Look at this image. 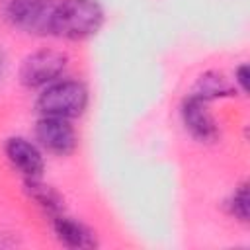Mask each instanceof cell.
Segmentation results:
<instances>
[{
	"label": "cell",
	"instance_id": "obj_12",
	"mask_svg": "<svg viewBox=\"0 0 250 250\" xmlns=\"http://www.w3.org/2000/svg\"><path fill=\"white\" fill-rule=\"evenodd\" d=\"M234 86H238L244 94L248 92V64L242 62L236 70H234Z\"/></svg>",
	"mask_w": 250,
	"mask_h": 250
},
{
	"label": "cell",
	"instance_id": "obj_11",
	"mask_svg": "<svg viewBox=\"0 0 250 250\" xmlns=\"http://www.w3.org/2000/svg\"><path fill=\"white\" fill-rule=\"evenodd\" d=\"M229 211L230 215H234V219H238L240 223H248L250 217V193H248V184H242L236 188V191L232 193L230 201H229Z\"/></svg>",
	"mask_w": 250,
	"mask_h": 250
},
{
	"label": "cell",
	"instance_id": "obj_7",
	"mask_svg": "<svg viewBox=\"0 0 250 250\" xmlns=\"http://www.w3.org/2000/svg\"><path fill=\"white\" fill-rule=\"evenodd\" d=\"M6 156L23 178H41V174L45 170V162H43L39 148L23 137L8 139Z\"/></svg>",
	"mask_w": 250,
	"mask_h": 250
},
{
	"label": "cell",
	"instance_id": "obj_1",
	"mask_svg": "<svg viewBox=\"0 0 250 250\" xmlns=\"http://www.w3.org/2000/svg\"><path fill=\"white\" fill-rule=\"evenodd\" d=\"M104 25V8L98 0H62L51 18L49 35L78 41L92 37Z\"/></svg>",
	"mask_w": 250,
	"mask_h": 250
},
{
	"label": "cell",
	"instance_id": "obj_13",
	"mask_svg": "<svg viewBox=\"0 0 250 250\" xmlns=\"http://www.w3.org/2000/svg\"><path fill=\"white\" fill-rule=\"evenodd\" d=\"M4 72H6V55L4 51H0V78L4 76Z\"/></svg>",
	"mask_w": 250,
	"mask_h": 250
},
{
	"label": "cell",
	"instance_id": "obj_4",
	"mask_svg": "<svg viewBox=\"0 0 250 250\" xmlns=\"http://www.w3.org/2000/svg\"><path fill=\"white\" fill-rule=\"evenodd\" d=\"M55 8V0H10L6 18L14 27L29 35H49Z\"/></svg>",
	"mask_w": 250,
	"mask_h": 250
},
{
	"label": "cell",
	"instance_id": "obj_9",
	"mask_svg": "<svg viewBox=\"0 0 250 250\" xmlns=\"http://www.w3.org/2000/svg\"><path fill=\"white\" fill-rule=\"evenodd\" d=\"M23 189H25L27 197H29L31 201H35V203H37L43 211H47L51 217L62 213V197H61V193H59L55 188H51V186L39 182V178H25Z\"/></svg>",
	"mask_w": 250,
	"mask_h": 250
},
{
	"label": "cell",
	"instance_id": "obj_10",
	"mask_svg": "<svg viewBox=\"0 0 250 250\" xmlns=\"http://www.w3.org/2000/svg\"><path fill=\"white\" fill-rule=\"evenodd\" d=\"M193 96H199L201 100H217V98H230L236 94V88L234 84H230L221 72H205L197 78L195 86H193Z\"/></svg>",
	"mask_w": 250,
	"mask_h": 250
},
{
	"label": "cell",
	"instance_id": "obj_2",
	"mask_svg": "<svg viewBox=\"0 0 250 250\" xmlns=\"http://www.w3.org/2000/svg\"><path fill=\"white\" fill-rule=\"evenodd\" d=\"M88 105V90L76 80H55L39 94L35 107L41 115L72 119L84 113Z\"/></svg>",
	"mask_w": 250,
	"mask_h": 250
},
{
	"label": "cell",
	"instance_id": "obj_3",
	"mask_svg": "<svg viewBox=\"0 0 250 250\" xmlns=\"http://www.w3.org/2000/svg\"><path fill=\"white\" fill-rule=\"evenodd\" d=\"M68 64V57L57 49H39L27 55L20 66V82L25 88H41L47 86L64 72Z\"/></svg>",
	"mask_w": 250,
	"mask_h": 250
},
{
	"label": "cell",
	"instance_id": "obj_6",
	"mask_svg": "<svg viewBox=\"0 0 250 250\" xmlns=\"http://www.w3.org/2000/svg\"><path fill=\"white\" fill-rule=\"evenodd\" d=\"M35 137L39 141V145L57 154V156H66L76 148V131L70 125L68 119L62 117H49L43 115L37 125H35Z\"/></svg>",
	"mask_w": 250,
	"mask_h": 250
},
{
	"label": "cell",
	"instance_id": "obj_8",
	"mask_svg": "<svg viewBox=\"0 0 250 250\" xmlns=\"http://www.w3.org/2000/svg\"><path fill=\"white\" fill-rule=\"evenodd\" d=\"M53 230L57 238L68 248H94L98 246L94 232L82 223L59 213L53 217Z\"/></svg>",
	"mask_w": 250,
	"mask_h": 250
},
{
	"label": "cell",
	"instance_id": "obj_5",
	"mask_svg": "<svg viewBox=\"0 0 250 250\" xmlns=\"http://www.w3.org/2000/svg\"><path fill=\"white\" fill-rule=\"evenodd\" d=\"M182 123L186 131L199 143H215L219 139V127L209 111V102L189 94L182 102Z\"/></svg>",
	"mask_w": 250,
	"mask_h": 250
}]
</instances>
